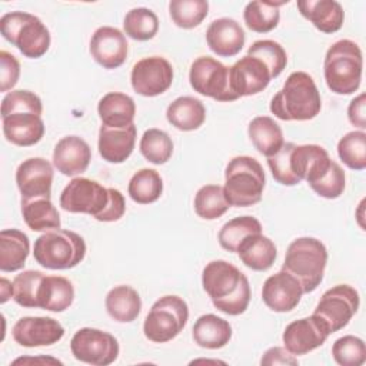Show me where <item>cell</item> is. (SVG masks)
Returning a JSON list of instances; mask_svg holds the SVG:
<instances>
[{
    "mask_svg": "<svg viewBox=\"0 0 366 366\" xmlns=\"http://www.w3.org/2000/svg\"><path fill=\"white\" fill-rule=\"evenodd\" d=\"M60 206L69 213H83L99 222H116L126 212L120 190L104 187L87 177H74L60 194Z\"/></svg>",
    "mask_w": 366,
    "mask_h": 366,
    "instance_id": "obj_1",
    "label": "cell"
},
{
    "mask_svg": "<svg viewBox=\"0 0 366 366\" xmlns=\"http://www.w3.org/2000/svg\"><path fill=\"white\" fill-rule=\"evenodd\" d=\"M40 97L30 90H11L1 100V124L7 142L20 147L39 143L44 136Z\"/></svg>",
    "mask_w": 366,
    "mask_h": 366,
    "instance_id": "obj_2",
    "label": "cell"
},
{
    "mask_svg": "<svg viewBox=\"0 0 366 366\" xmlns=\"http://www.w3.org/2000/svg\"><path fill=\"white\" fill-rule=\"evenodd\" d=\"M202 285L213 306L226 315H242L250 303L249 279L226 260L209 262L202 273Z\"/></svg>",
    "mask_w": 366,
    "mask_h": 366,
    "instance_id": "obj_3",
    "label": "cell"
},
{
    "mask_svg": "<svg viewBox=\"0 0 366 366\" xmlns=\"http://www.w3.org/2000/svg\"><path fill=\"white\" fill-rule=\"evenodd\" d=\"M320 109L322 99L317 86L313 77L305 71L290 73L270 102V112L285 122L315 119Z\"/></svg>",
    "mask_w": 366,
    "mask_h": 366,
    "instance_id": "obj_4",
    "label": "cell"
},
{
    "mask_svg": "<svg viewBox=\"0 0 366 366\" xmlns=\"http://www.w3.org/2000/svg\"><path fill=\"white\" fill-rule=\"evenodd\" d=\"M363 56L360 47L343 39L333 43L325 56L323 74L330 92L340 96L355 93L362 81Z\"/></svg>",
    "mask_w": 366,
    "mask_h": 366,
    "instance_id": "obj_5",
    "label": "cell"
},
{
    "mask_svg": "<svg viewBox=\"0 0 366 366\" xmlns=\"http://www.w3.org/2000/svg\"><path fill=\"white\" fill-rule=\"evenodd\" d=\"M264 186V170L254 157L236 156L227 163L223 190L230 206L249 207L259 203Z\"/></svg>",
    "mask_w": 366,
    "mask_h": 366,
    "instance_id": "obj_6",
    "label": "cell"
},
{
    "mask_svg": "<svg viewBox=\"0 0 366 366\" xmlns=\"http://www.w3.org/2000/svg\"><path fill=\"white\" fill-rule=\"evenodd\" d=\"M326 263L327 250L319 239L297 237L286 250L282 270L299 280L303 293H310L322 283Z\"/></svg>",
    "mask_w": 366,
    "mask_h": 366,
    "instance_id": "obj_7",
    "label": "cell"
},
{
    "mask_svg": "<svg viewBox=\"0 0 366 366\" xmlns=\"http://www.w3.org/2000/svg\"><path fill=\"white\" fill-rule=\"evenodd\" d=\"M86 250V242L79 233L56 229L36 239L33 256L36 263L44 269L67 270L83 262Z\"/></svg>",
    "mask_w": 366,
    "mask_h": 366,
    "instance_id": "obj_8",
    "label": "cell"
},
{
    "mask_svg": "<svg viewBox=\"0 0 366 366\" xmlns=\"http://www.w3.org/2000/svg\"><path fill=\"white\" fill-rule=\"evenodd\" d=\"M1 36L16 46L24 57L39 59L50 47V31L34 14L26 11L6 13L0 19Z\"/></svg>",
    "mask_w": 366,
    "mask_h": 366,
    "instance_id": "obj_9",
    "label": "cell"
},
{
    "mask_svg": "<svg viewBox=\"0 0 366 366\" xmlns=\"http://www.w3.org/2000/svg\"><path fill=\"white\" fill-rule=\"evenodd\" d=\"M187 320V303L176 295H166L152 305L143 323V333L150 342L166 343L184 329Z\"/></svg>",
    "mask_w": 366,
    "mask_h": 366,
    "instance_id": "obj_10",
    "label": "cell"
},
{
    "mask_svg": "<svg viewBox=\"0 0 366 366\" xmlns=\"http://www.w3.org/2000/svg\"><path fill=\"white\" fill-rule=\"evenodd\" d=\"M325 150L319 144L283 143L280 150L267 157L273 179L283 186H296L306 179L309 169L317 156Z\"/></svg>",
    "mask_w": 366,
    "mask_h": 366,
    "instance_id": "obj_11",
    "label": "cell"
},
{
    "mask_svg": "<svg viewBox=\"0 0 366 366\" xmlns=\"http://www.w3.org/2000/svg\"><path fill=\"white\" fill-rule=\"evenodd\" d=\"M189 81L192 89L202 96L217 102L237 100L230 87V67L213 57H197L190 66Z\"/></svg>",
    "mask_w": 366,
    "mask_h": 366,
    "instance_id": "obj_12",
    "label": "cell"
},
{
    "mask_svg": "<svg viewBox=\"0 0 366 366\" xmlns=\"http://www.w3.org/2000/svg\"><path fill=\"white\" fill-rule=\"evenodd\" d=\"M70 350L74 359L83 363L109 366L117 359L120 347L112 333L94 327H81L73 335Z\"/></svg>",
    "mask_w": 366,
    "mask_h": 366,
    "instance_id": "obj_13",
    "label": "cell"
},
{
    "mask_svg": "<svg viewBox=\"0 0 366 366\" xmlns=\"http://www.w3.org/2000/svg\"><path fill=\"white\" fill-rule=\"evenodd\" d=\"M360 305L357 290L350 285H336L327 289L317 302L313 315L319 316L335 333L352 320Z\"/></svg>",
    "mask_w": 366,
    "mask_h": 366,
    "instance_id": "obj_14",
    "label": "cell"
},
{
    "mask_svg": "<svg viewBox=\"0 0 366 366\" xmlns=\"http://www.w3.org/2000/svg\"><path fill=\"white\" fill-rule=\"evenodd\" d=\"M173 81L172 64L160 56L139 60L130 73L133 90L144 97H154L164 93Z\"/></svg>",
    "mask_w": 366,
    "mask_h": 366,
    "instance_id": "obj_15",
    "label": "cell"
},
{
    "mask_svg": "<svg viewBox=\"0 0 366 366\" xmlns=\"http://www.w3.org/2000/svg\"><path fill=\"white\" fill-rule=\"evenodd\" d=\"M327 325L316 315L290 322L283 330V345L295 356L306 355L322 346L329 337Z\"/></svg>",
    "mask_w": 366,
    "mask_h": 366,
    "instance_id": "obj_16",
    "label": "cell"
},
{
    "mask_svg": "<svg viewBox=\"0 0 366 366\" xmlns=\"http://www.w3.org/2000/svg\"><path fill=\"white\" fill-rule=\"evenodd\" d=\"M11 335L14 342L23 347L51 346L61 340L64 327L53 317L24 316L14 323Z\"/></svg>",
    "mask_w": 366,
    "mask_h": 366,
    "instance_id": "obj_17",
    "label": "cell"
},
{
    "mask_svg": "<svg viewBox=\"0 0 366 366\" xmlns=\"http://www.w3.org/2000/svg\"><path fill=\"white\" fill-rule=\"evenodd\" d=\"M272 79L267 64L254 56L246 54L230 67V87L237 99L263 92Z\"/></svg>",
    "mask_w": 366,
    "mask_h": 366,
    "instance_id": "obj_18",
    "label": "cell"
},
{
    "mask_svg": "<svg viewBox=\"0 0 366 366\" xmlns=\"http://www.w3.org/2000/svg\"><path fill=\"white\" fill-rule=\"evenodd\" d=\"M53 174L51 163L43 157L23 160L16 170V184L21 199L50 197Z\"/></svg>",
    "mask_w": 366,
    "mask_h": 366,
    "instance_id": "obj_19",
    "label": "cell"
},
{
    "mask_svg": "<svg viewBox=\"0 0 366 366\" xmlns=\"http://www.w3.org/2000/svg\"><path fill=\"white\" fill-rule=\"evenodd\" d=\"M129 53L126 36L116 27L102 26L96 29L90 39V54L103 69L113 70L120 67Z\"/></svg>",
    "mask_w": 366,
    "mask_h": 366,
    "instance_id": "obj_20",
    "label": "cell"
},
{
    "mask_svg": "<svg viewBox=\"0 0 366 366\" xmlns=\"http://www.w3.org/2000/svg\"><path fill=\"white\" fill-rule=\"evenodd\" d=\"M303 295V289L296 277L285 270L269 276L262 287V299L264 305L277 313L293 310Z\"/></svg>",
    "mask_w": 366,
    "mask_h": 366,
    "instance_id": "obj_21",
    "label": "cell"
},
{
    "mask_svg": "<svg viewBox=\"0 0 366 366\" xmlns=\"http://www.w3.org/2000/svg\"><path fill=\"white\" fill-rule=\"evenodd\" d=\"M92 160L89 143L79 136L61 137L53 150V164L64 176H77L87 170Z\"/></svg>",
    "mask_w": 366,
    "mask_h": 366,
    "instance_id": "obj_22",
    "label": "cell"
},
{
    "mask_svg": "<svg viewBox=\"0 0 366 366\" xmlns=\"http://www.w3.org/2000/svg\"><path fill=\"white\" fill-rule=\"evenodd\" d=\"M209 49L220 57H232L240 53L244 46L246 34L243 27L230 17L213 20L206 30Z\"/></svg>",
    "mask_w": 366,
    "mask_h": 366,
    "instance_id": "obj_23",
    "label": "cell"
},
{
    "mask_svg": "<svg viewBox=\"0 0 366 366\" xmlns=\"http://www.w3.org/2000/svg\"><path fill=\"white\" fill-rule=\"evenodd\" d=\"M137 129L133 124L123 129H113L107 126H100L99 130V153L103 160L109 163H123L133 153L136 143Z\"/></svg>",
    "mask_w": 366,
    "mask_h": 366,
    "instance_id": "obj_24",
    "label": "cell"
},
{
    "mask_svg": "<svg viewBox=\"0 0 366 366\" xmlns=\"http://www.w3.org/2000/svg\"><path fill=\"white\" fill-rule=\"evenodd\" d=\"M296 4L300 14L322 33L332 34L343 26L345 11L336 0H299Z\"/></svg>",
    "mask_w": 366,
    "mask_h": 366,
    "instance_id": "obj_25",
    "label": "cell"
},
{
    "mask_svg": "<svg viewBox=\"0 0 366 366\" xmlns=\"http://www.w3.org/2000/svg\"><path fill=\"white\" fill-rule=\"evenodd\" d=\"M97 113L103 126L123 129L133 124L136 103L126 93L110 92L99 100Z\"/></svg>",
    "mask_w": 366,
    "mask_h": 366,
    "instance_id": "obj_26",
    "label": "cell"
},
{
    "mask_svg": "<svg viewBox=\"0 0 366 366\" xmlns=\"http://www.w3.org/2000/svg\"><path fill=\"white\" fill-rule=\"evenodd\" d=\"M74 300L73 283L63 276H46L43 277L39 295L37 307L49 312H64L71 306Z\"/></svg>",
    "mask_w": 366,
    "mask_h": 366,
    "instance_id": "obj_27",
    "label": "cell"
},
{
    "mask_svg": "<svg viewBox=\"0 0 366 366\" xmlns=\"http://www.w3.org/2000/svg\"><path fill=\"white\" fill-rule=\"evenodd\" d=\"M236 253H239V257L246 267L256 272L269 270L277 257L274 243L262 233L246 237Z\"/></svg>",
    "mask_w": 366,
    "mask_h": 366,
    "instance_id": "obj_28",
    "label": "cell"
},
{
    "mask_svg": "<svg viewBox=\"0 0 366 366\" xmlns=\"http://www.w3.org/2000/svg\"><path fill=\"white\" fill-rule=\"evenodd\" d=\"M194 343L204 349H222L232 339V326L223 317L213 313L200 316L192 329Z\"/></svg>",
    "mask_w": 366,
    "mask_h": 366,
    "instance_id": "obj_29",
    "label": "cell"
},
{
    "mask_svg": "<svg viewBox=\"0 0 366 366\" xmlns=\"http://www.w3.org/2000/svg\"><path fill=\"white\" fill-rule=\"evenodd\" d=\"M21 216L33 232H50L60 229V214L50 197L21 199Z\"/></svg>",
    "mask_w": 366,
    "mask_h": 366,
    "instance_id": "obj_30",
    "label": "cell"
},
{
    "mask_svg": "<svg viewBox=\"0 0 366 366\" xmlns=\"http://www.w3.org/2000/svg\"><path fill=\"white\" fill-rule=\"evenodd\" d=\"M30 253V242L19 229H3L0 232V270L17 272L23 269Z\"/></svg>",
    "mask_w": 366,
    "mask_h": 366,
    "instance_id": "obj_31",
    "label": "cell"
},
{
    "mask_svg": "<svg viewBox=\"0 0 366 366\" xmlns=\"http://www.w3.org/2000/svg\"><path fill=\"white\" fill-rule=\"evenodd\" d=\"M166 119L177 130L192 132L204 123L206 107L193 96H180L167 106Z\"/></svg>",
    "mask_w": 366,
    "mask_h": 366,
    "instance_id": "obj_32",
    "label": "cell"
},
{
    "mask_svg": "<svg viewBox=\"0 0 366 366\" xmlns=\"http://www.w3.org/2000/svg\"><path fill=\"white\" fill-rule=\"evenodd\" d=\"M106 310L119 323H130L137 319L142 310V299L136 289L129 285H119L106 295Z\"/></svg>",
    "mask_w": 366,
    "mask_h": 366,
    "instance_id": "obj_33",
    "label": "cell"
},
{
    "mask_svg": "<svg viewBox=\"0 0 366 366\" xmlns=\"http://www.w3.org/2000/svg\"><path fill=\"white\" fill-rule=\"evenodd\" d=\"M247 133L254 149L266 157L276 154L285 143L282 127L269 116L254 117L249 123Z\"/></svg>",
    "mask_w": 366,
    "mask_h": 366,
    "instance_id": "obj_34",
    "label": "cell"
},
{
    "mask_svg": "<svg viewBox=\"0 0 366 366\" xmlns=\"http://www.w3.org/2000/svg\"><path fill=\"white\" fill-rule=\"evenodd\" d=\"M286 1H250L246 4L243 11V19L252 31L269 33L277 27L280 20L279 7L286 4Z\"/></svg>",
    "mask_w": 366,
    "mask_h": 366,
    "instance_id": "obj_35",
    "label": "cell"
},
{
    "mask_svg": "<svg viewBox=\"0 0 366 366\" xmlns=\"http://www.w3.org/2000/svg\"><path fill=\"white\" fill-rule=\"evenodd\" d=\"M130 199L139 204H149L160 199L163 193V180L154 169L137 170L127 186Z\"/></svg>",
    "mask_w": 366,
    "mask_h": 366,
    "instance_id": "obj_36",
    "label": "cell"
},
{
    "mask_svg": "<svg viewBox=\"0 0 366 366\" xmlns=\"http://www.w3.org/2000/svg\"><path fill=\"white\" fill-rule=\"evenodd\" d=\"M257 233H262V224L256 217L239 216L222 226L217 234V240L224 250L230 253H236L240 243L246 237Z\"/></svg>",
    "mask_w": 366,
    "mask_h": 366,
    "instance_id": "obj_37",
    "label": "cell"
},
{
    "mask_svg": "<svg viewBox=\"0 0 366 366\" xmlns=\"http://www.w3.org/2000/svg\"><path fill=\"white\" fill-rule=\"evenodd\" d=\"M230 204L224 196L223 186L206 184L202 186L194 196V212L204 220H214L222 217Z\"/></svg>",
    "mask_w": 366,
    "mask_h": 366,
    "instance_id": "obj_38",
    "label": "cell"
},
{
    "mask_svg": "<svg viewBox=\"0 0 366 366\" xmlns=\"http://www.w3.org/2000/svg\"><path fill=\"white\" fill-rule=\"evenodd\" d=\"M126 36L137 41H147L159 31V19L147 7H134L126 13L123 20Z\"/></svg>",
    "mask_w": 366,
    "mask_h": 366,
    "instance_id": "obj_39",
    "label": "cell"
},
{
    "mask_svg": "<svg viewBox=\"0 0 366 366\" xmlns=\"http://www.w3.org/2000/svg\"><path fill=\"white\" fill-rule=\"evenodd\" d=\"M307 184L320 197L337 199L345 192L346 176L340 164L335 160H330V163L312 180H309Z\"/></svg>",
    "mask_w": 366,
    "mask_h": 366,
    "instance_id": "obj_40",
    "label": "cell"
},
{
    "mask_svg": "<svg viewBox=\"0 0 366 366\" xmlns=\"http://www.w3.org/2000/svg\"><path fill=\"white\" fill-rule=\"evenodd\" d=\"M139 149L147 162L164 164L173 154V142L164 130L149 129L143 133Z\"/></svg>",
    "mask_w": 366,
    "mask_h": 366,
    "instance_id": "obj_41",
    "label": "cell"
},
{
    "mask_svg": "<svg viewBox=\"0 0 366 366\" xmlns=\"http://www.w3.org/2000/svg\"><path fill=\"white\" fill-rule=\"evenodd\" d=\"M169 13L177 27L194 29L206 19L209 3L206 0H172Z\"/></svg>",
    "mask_w": 366,
    "mask_h": 366,
    "instance_id": "obj_42",
    "label": "cell"
},
{
    "mask_svg": "<svg viewBox=\"0 0 366 366\" xmlns=\"http://www.w3.org/2000/svg\"><path fill=\"white\" fill-rule=\"evenodd\" d=\"M339 159L352 170L366 167V133L353 130L346 133L337 143Z\"/></svg>",
    "mask_w": 366,
    "mask_h": 366,
    "instance_id": "obj_43",
    "label": "cell"
},
{
    "mask_svg": "<svg viewBox=\"0 0 366 366\" xmlns=\"http://www.w3.org/2000/svg\"><path fill=\"white\" fill-rule=\"evenodd\" d=\"M44 273L40 270H24L13 280V299L21 307H37V295Z\"/></svg>",
    "mask_w": 366,
    "mask_h": 366,
    "instance_id": "obj_44",
    "label": "cell"
},
{
    "mask_svg": "<svg viewBox=\"0 0 366 366\" xmlns=\"http://www.w3.org/2000/svg\"><path fill=\"white\" fill-rule=\"evenodd\" d=\"M332 356L340 366H362L366 360L365 342L353 335H346L335 340Z\"/></svg>",
    "mask_w": 366,
    "mask_h": 366,
    "instance_id": "obj_45",
    "label": "cell"
},
{
    "mask_svg": "<svg viewBox=\"0 0 366 366\" xmlns=\"http://www.w3.org/2000/svg\"><path fill=\"white\" fill-rule=\"evenodd\" d=\"M249 56H254L264 61L270 69L273 77L276 79L287 64V54L285 49L274 40H257L254 41L249 50Z\"/></svg>",
    "mask_w": 366,
    "mask_h": 366,
    "instance_id": "obj_46",
    "label": "cell"
},
{
    "mask_svg": "<svg viewBox=\"0 0 366 366\" xmlns=\"http://www.w3.org/2000/svg\"><path fill=\"white\" fill-rule=\"evenodd\" d=\"M20 77V63L9 51H0V92L11 90Z\"/></svg>",
    "mask_w": 366,
    "mask_h": 366,
    "instance_id": "obj_47",
    "label": "cell"
},
{
    "mask_svg": "<svg viewBox=\"0 0 366 366\" xmlns=\"http://www.w3.org/2000/svg\"><path fill=\"white\" fill-rule=\"evenodd\" d=\"M262 365H297V359L295 355H292L286 347L274 346L264 352V355L260 359Z\"/></svg>",
    "mask_w": 366,
    "mask_h": 366,
    "instance_id": "obj_48",
    "label": "cell"
},
{
    "mask_svg": "<svg viewBox=\"0 0 366 366\" xmlns=\"http://www.w3.org/2000/svg\"><path fill=\"white\" fill-rule=\"evenodd\" d=\"M365 107H366V94L365 93H360L359 96H356L349 103V107H347V119H349V122L355 127H359L360 130H363L366 127Z\"/></svg>",
    "mask_w": 366,
    "mask_h": 366,
    "instance_id": "obj_49",
    "label": "cell"
},
{
    "mask_svg": "<svg viewBox=\"0 0 366 366\" xmlns=\"http://www.w3.org/2000/svg\"><path fill=\"white\" fill-rule=\"evenodd\" d=\"M0 302L6 303L10 297H13V282L7 280L6 277H1L0 280Z\"/></svg>",
    "mask_w": 366,
    "mask_h": 366,
    "instance_id": "obj_50",
    "label": "cell"
},
{
    "mask_svg": "<svg viewBox=\"0 0 366 366\" xmlns=\"http://www.w3.org/2000/svg\"><path fill=\"white\" fill-rule=\"evenodd\" d=\"M29 362H34V363H37V362H40V363H53V365H61V362L59 360V359H54V357H44V356H41V357H19V359H16L14 362H13V365H19V363H29Z\"/></svg>",
    "mask_w": 366,
    "mask_h": 366,
    "instance_id": "obj_51",
    "label": "cell"
}]
</instances>
